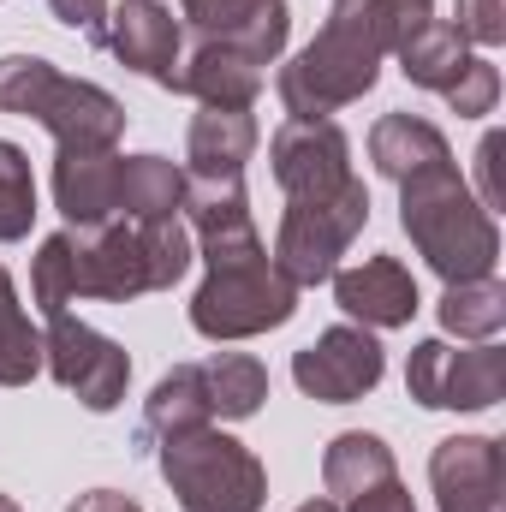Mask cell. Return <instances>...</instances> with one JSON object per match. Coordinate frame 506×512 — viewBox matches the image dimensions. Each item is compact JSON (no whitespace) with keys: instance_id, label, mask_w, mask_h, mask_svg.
<instances>
[{"instance_id":"1","label":"cell","mask_w":506,"mask_h":512,"mask_svg":"<svg viewBox=\"0 0 506 512\" xmlns=\"http://www.w3.org/2000/svg\"><path fill=\"white\" fill-rule=\"evenodd\" d=\"M435 18V0H346L316 30L310 48H298L274 90L292 120H328L352 102H364L381 78V60L399 54L423 24Z\"/></svg>"},{"instance_id":"2","label":"cell","mask_w":506,"mask_h":512,"mask_svg":"<svg viewBox=\"0 0 506 512\" xmlns=\"http://www.w3.org/2000/svg\"><path fill=\"white\" fill-rule=\"evenodd\" d=\"M399 227L447 286L453 280H483L501 262V227L471 197V185L453 161H435V167L399 179Z\"/></svg>"},{"instance_id":"3","label":"cell","mask_w":506,"mask_h":512,"mask_svg":"<svg viewBox=\"0 0 506 512\" xmlns=\"http://www.w3.org/2000/svg\"><path fill=\"white\" fill-rule=\"evenodd\" d=\"M155 465H161L167 489L179 495L185 512H262V501H268L262 459L215 423L167 435Z\"/></svg>"},{"instance_id":"4","label":"cell","mask_w":506,"mask_h":512,"mask_svg":"<svg viewBox=\"0 0 506 512\" xmlns=\"http://www.w3.org/2000/svg\"><path fill=\"white\" fill-rule=\"evenodd\" d=\"M292 316H298V286L274 268L268 251L215 262L191 298V328L203 340H251L268 328H286Z\"/></svg>"},{"instance_id":"5","label":"cell","mask_w":506,"mask_h":512,"mask_svg":"<svg viewBox=\"0 0 506 512\" xmlns=\"http://www.w3.org/2000/svg\"><path fill=\"white\" fill-rule=\"evenodd\" d=\"M370 227V191L364 179L340 185L334 197H292L286 215H280V233H274V268L304 292V286H322L334 280L340 256L352 251V239Z\"/></svg>"},{"instance_id":"6","label":"cell","mask_w":506,"mask_h":512,"mask_svg":"<svg viewBox=\"0 0 506 512\" xmlns=\"http://www.w3.org/2000/svg\"><path fill=\"white\" fill-rule=\"evenodd\" d=\"M405 393L429 411H489L506 393V352L495 340H483L471 352H453L447 340H423V346H411Z\"/></svg>"},{"instance_id":"7","label":"cell","mask_w":506,"mask_h":512,"mask_svg":"<svg viewBox=\"0 0 506 512\" xmlns=\"http://www.w3.org/2000/svg\"><path fill=\"white\" fill-rule=\"evenodd\" d=\"M42 370L66 387V393H78V405H90V411H114L131 387L126 346L108 340V334H96V328L78 322V316H48Z\"/></svg>"},{"instance_id":"8","label":"cell","mask_w":506,"mask_h":512,"mask_svg":"<svg viewBox=\"0 0 506 512\" xmlns=\"http://www.w3.org/2000/svg\"><path fill=\"white\" fill-rule=\"evenodd\" d=\"M66 256H72V298H102V304H131L149 286V256L137 239V221H102V227H66Z\"/></svg>"},{"instance_id":"9","label":"cell","mask_w":506,"mask_h":512,"mask_svg":"<svg viewBox=\"0 0 506 512\" xmlns=\"http://www.w3.org/2000/svg\"><path fill=\"white\" fill-rule=\"evenodd\" d=\"M381 376H387V352L358 322H340V328L316 334L304 352H292V382L322 405H352V399L376 393Z\"/></svg>"},{"instance_id":"10","label":"cell","mask_w":506,"mask_h":512,"mask_svg":"<svg viewBox=\"0 0 506 512\" xmlns=\"http://www.w3.org/2000/svg\"><path fill=\"white\" fill-rule=\"evenodd\" d=\"M268 167L274 185L292 197H334L340 185H352V137L334 120H286L268 137Z\"/></svg>"},{"instance_id":"11","label":"cell","mask_w":506,"mask_h":512,"mask_svg":"<svg viewBox=\"0 0 506 512\" xmlns=\"http://www.w3.org/2000/svg\"><path fill=\"white\" fill-rule=\"evenodd\" d=\"M126 72L137 78H155L161 90L179 96V60H185V36H179V18L173 6L161 0H120L108 12V42H102Z\"/></svg>"},{"instance_id":"12","label":"cell","mask_w":506,"mask_h":512,"mask_svg":"<svg viewBox=\"0 0 506 512\" xmlns=\"http://www.w3.org/2000/svg\"><path fill=\"white\" fill-rule=\"evenodd\" d=\"M441 512H506V465L495 435H447L429 453Z\"/></svg>"},{"instance_id":"13","label":"cell","mask_w":506,"mask_h":512,"mask_svg":"<svg viewBox=\"0 0 506 512\" xmlns=\"http://www.w3.org/2000/svg\"><path fill=\"white\" fill-rule=\"evenodd\" d=\"M36 126L60 143V155H102L126 137V108L102 90V84H84V78H54V90L42 96L36 108Z\"/></svg>"},{"instance_id":"14","label":"cell","mask_w":506,"mask_h":512,"mask_svg":"<svg viewBox=\"0 0 506 512\" xmlns=\"http://www.w3.org/2000/svg\"><path fill=\"white\" fill-rule=\"evenodd\" d=\"M185 227L197 239L203 262H239V256L268 251L262 233L251 221V197H245V179H191L185 173Z\"/></svg>"},{"instance_id":"15","label":"cell","mask_w":506,"mask_h":512,"mask_svg":"<svg viewBox=\"0 0 506 512\" xmlns=\"http://www.w3.org/2000/svg\"><path fill=\"white\" fill-rule=\"evenodd\" d=\"M334 298L358 328H405L417 316V280L393 256H364L352 268H334Z\"/></svg>"},{"instance_id":"16","label":"cell","mask_w":506,"mask_h":512,"mask_svg":"<svg viewBox=\"0 0 506 512\" xmlns=\"http://www.w3.org/2000/svg\"><path fill=\"white\" fill-rule=\"evenodd\" d=\"M120 161L114 149L102 155H60L54 161V203L72 227H102L120 221Z\"/></svg>"},{"instance_id":"17","label":"cell","mask_w":506,"mask_h":512,"mask_svg":"<svg viewBox=\"0 0 506 512\" xmlns=\"http://www.w3.org/2000/svg\"><path fill=\"white\" fill-rule=\"evenodd\" d=\"M256 90H262V66L245 60L239 48L197 36V48L179 60V96H197L203 108H251Z\"/></svg>"},{"instance_id":"18","label":"cell","mask_w":506,"mask_h":512,"mask_svg":"<svg viewBox=\"0 0 506 512\" xmlns=\"http://www.w3.org/2000/svg\"><path fill=\"white\" fill-rule=\"evenodd\" d=\"M256 155L251 108H203L185 137L191 179H245V161Z\"/></svg>"},{"instance_id":"19","label":"cell","mask_w":506,"mask_h":512,"mask_svg":"<svg viewBox=\"0 0 506 512\" xmlns=\"http://www.w3.org/2000/svg\"><path fill=\"white\" fill-rule=\"evenodd\" d=\"M370 161H376L381 179L399 185V179H411L435 161H453V149H447L441 126H429L423 114H381L376 131H370Z\"/></svg>"},{"instance_id":"20","label":"cell","mask_w":506,"mask_h":512,"mask_svg":"<svg viewBox=\"0 0 506 512\" xmlns=\"http://www.w3.org/2000/svg\"><path fill=\"white\" fill-rule=\"evenodd\" d=\"M203 423H215L209 393H203V370L197 364H179V370H167L155 382V393H149L137 447H161L167 435H185V429H203Z\"/></svg>"},{"instance_id":"21","label":"cell","mask_w":506,"mask_h":512,"mask_svg":"<svg viewBox=\"0 0 506 512\" xmlns=\"http://www.w3.org/2000/svg\"><path fill=\"white\" fill-rule=\"evenodd\" d=\"M203 42H221V48H239L256 66H274L286 54V36H292V12L286 0H239L227 18H215L209 30H197Z\"/></svg>"},{"instance_id":"22","label":"cell","mask_w":506,"mask_h":512,"mask_svg":"<svg viewBox=\"0 0 506 512\" xmlns=\"http://www.w3.org/2000/svg\"><path fill=\"white\" fill-rule=\"evenodd\" d=\"M185 209V167L167 155H126L120 161V215L126 221H167Z\"/></svg>"},{"instance_id":"23","label":"cell","mask_w":506,"mask_h":512,"mask_svg":"<svg viewBox=\"0 0 506 512\" xmlns=\"http://www.w3.org/2000/svg\"><path fill=\"white\" fill-rule=\"evenodd\" d=\"M387 477H399V471H393V447H387L381 435H370V429H346V435H334L328 453H322V483H328V495H340V501L376 489Z\"/></svg>"},{"instance_id":"24","label":"cell","mask_w":506,"mask_h":512,"mask_svg":"<svg viewBox=\"0 0 506 512\" xmlns=\"http://www.w3.org/2000/svg\"><path fill=\"white\" fill-rule=\"evenodd\" d=\"M393 60H399V72H405L417 90L447 96V90H453V78H459V72H465V60H471V42H465L453 24L429 18V24H423V30H417L399 54H393Z\"/></svg>"},{"instance_id":"25","label":"cell","mask_w":506,"mask_h":512,"mask_svg":"<svg viewBox=\"0 0 506 512\" xmlns=\"http://www.w3.org/2000/svg\"><path fill=\"white\" fill-rule=\"evenodd\" d=\"M203 370V393H209V411L221 417V423H245L262 411V399H268V370L256 364L251 352H215L209 364H197Z\"/></svg>"},{"instance_id":"26","label":"cell","mask_w":506,"mask_h":512,"mask_svg":"<svg viewBox=\"0 0 506 512\" xmlns=\"http://www.w3.org/2000/svg\"><path fill=\"white\" fill-rule=\"evenodd\" d=\"M441 328L447 334H459V340H495L506 328V286L495 274H483V280H453L447 292H441Z\"/></svg>"},{"instance_id":"27","label":"cell","mask_w":506,"mask_h":512,"mask_svg":"<svg viewBox=\"0 0 506 512\" xmlns=\"http://www.w3.org/2000/svg\"><path fill=\"white\" fill-rule=\"evenodd\" d=\"M42 376V334L30 328L12 274L0 268V387H24Z\"/></svg>"},{"instance_id":"28","label":"cell","mask_w":506,"mask_h":512,"mask_svg":"<svg viewBox=\"0 0 506 512\" xmlns=\"http://www.w3.org/2000/svg\"><path fill=\"white\" fill-rule=\"evenodd\" d=\"M36 221V179H30V155L18 143L0 137V245H18Z\"/></svg>"},{"instance_id":"29","label":"cell","mask_w":506,"mask_h":512,"mask_svg":"<svg viewBox=\"0 0 506 512\" xmlns=\"http://www.w3.org/2000/svg\"><path fill=\"white\" fill-rule=\"evenodd\" d=\"M137 239H143V256H149V286H155V292H167V286L185 280V268H191V256H197V239H191V227H185L179 215H167V221H137Z\"/></svg>"},{"instance_id":"30","label":"cell","mask_w":506,"mask_h":512,"mask_svg":"<svg viewBox=\"0 0 506 512\" xmlns=\"http://www.w3.org/2000/svg\"><path fill=\"white\" fill-rule=\"evenodd\" d=\"M54 66L42 54H6L0 60V114H18V120H36L42 96L54 90Z\"/></svg>"},{"instance_id":"31","label":"cell","mask_w":506,"mask_h":512,"mask_svg":"<svg viewBox=\"0 0 506 512\" xmlns=\"http://www.w3.org/2000/svg\"><path fill=\"white\" fill-rule=\"evenodd\" d=\"M30 298L42 316H66L72 304V256H66V233L42 239V251L30 262Z\"/></svg>"},{"instance_id":"32","label":"cell","mask_w":506,"mask_h":512,"mask_svg":"<svg viewBox=\"0 0 506 512\" xmlns=\"http://www.w3.org/2000/svg\"><path fill=\"white\" fill-rule=\"evenodd\" d=\"M495 102H501V72H495V60L471 54L465 72H459L453 90H447V108H453L459 120H483V114H495Z\"/></svg>"},{"instance_id":"33","label":"cell","mask_w":506,"mask_h":512,"mask_svg":"<svg viewBox=\"0 0 506 512\" xmlns=\"http://www.w3.org/2000/svg\"><path fill=\"white\" fill-rule=\"evenodd\" d=\"M465 42H483V48H501L506 42V0H459V24H453Z\"/></svg>"},{"instance_id":"34","label":"cell","mask_w":506,"mask_h":512,"mask_svg":"<svg viewBox=\"0 0 506 512\" xmlns=\"http://www.w3.org/2000/svg\"><path fill=\"white\" fill-rule=\"evenodd\" d=\"M48 12H54L66 30H78L84 42H96V48L108 42V12H114L108 0H48Z\"/></svg>"},{"instance_id":"35","label":"cell","mask_w":506,"mask_h":512,"mask_svg":"<svg viewBox=\"0 0 506 512\" xmlns=\"http://www.w3.org/2000/svg\"><path fill=\"white\" fill-rule=\"evenodd\" d=\"M501 155H506V137L501 131H489L483 143H477V179H483V209L495 215V209H506V185H501Z\"/></svg>"},{"instance_id":"36","label":"cell","mask_w":506,"mask_h":512,"mask_svg":"<svg viewBox=\"0 0 506 512\" xmlns=\"http://www.w3.org/2000/svg\"><path fill=\"white\" fill-rule=\"evenodd\" d=\"M346 512H417V507H411V489H405L399 477H387V483H376V489L352 495Z\"/></svg>"},{"instance_id":"37","label":"cell","mask_w":506,"mask_h":512,"mask_svg":"<svg viewBox=\"0 0 506 512\" xmlns=\"http://www.w3.org/2000/svg\"><path fill=\"white\" fill-rule=\"evenodd\" d=\"M66 512H143L131 495H120V489H90V495H78Z\"/></svg>"},{"instance_id":"38","label":"cell","mask_w":506,"mask_h":512,"mask_svg":"<svg viewBox=\"0 0 506 512\" xmlns=\"http://www.w3.org/2000/svg\"><path fill=\"white\" fill-rule=\"evenodd\" d=\"M239 0H179V18H191V30H209L215 18H227Z\"/></svg>"},{"instance_id":"39","label":"cell","mask_w":506,"mask_h":512,"mask_svg":"<svg viewBox=\"0 0 506 512\" xmlns=\"http://www.w3.org/2000/svg\"><path fill=\"white\" fill-rule=\"evenodd\" d=\"M298 512H340V507H334V501H304Z\"/></svg>"},{"instance_id":"40","label":"cell","mask_w":506,"mask_h":512,"mask_svg":"<svg viewBox=\"0 0 506 512\" xmlns=\"http://www.w3.org/2000/svg\"><path fill=\"white\" fill-rule=\"evenodd\" d=\"M0 512H24V507H18V501H6V495H0Z\"/></svg>"},{"instance_id":"41","label":"cell","mask_w":506,"mask_h":512,"mask_svg":"<svg viewBox=\"0 0 506 512\" xmlns=\"http://www.w3.org/2000/svg\"><path fill=\"white\" fill-rule=\"evenodd\" d=\"M334 6H346V0H334Z\"/></svg>"}]
</instances>
